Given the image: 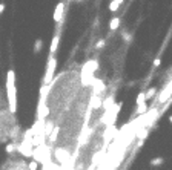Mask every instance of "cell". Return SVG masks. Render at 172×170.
Returning a JSON list of instances; mask_svg holds the SVG:
<instances>
[{
    "mask_svg": "<svg viewBox=\"0 0 172 170\" xmlns=\"http://www.w3.org/2000/svg\"><path fill=\"white\" fill-rule=\"evenodd\" d=\"M6 98H8L10 112L16 113L17 112V91H16V72L13 69H10L6 74Z\"/></svg>",
    "mask_w": 172,
    "mask_h": 170,
    "instance_id": "6da1fadb",
    "label": "cell"
},
{
    "mask_svg": "<svg viewBox=\"0 0 172 170\" xmlns=\"http://www.w3.org/2000/svg\"><path fill=\"white\" fill-rule=\"evenodd\" d=\"M32 158H34V161H37L39 164H43V165H45V164L51 162V149H49L46 144L37 146V147H34Z\"/></svg>",
    "mask_w": 172,
    "mask_h": 170,
    "instance_id": "7a4b0ae2",
    "label": "cell"
},
{
    "mask_svg": "<svg viewBox=\"0 0 172 170\" xmlns=\"http://www.w3.org/2000/svg\"><path fill=\"white\" fill-rule=\"evenodd\" d=\"M55 66H57L55 57H54V55H49V57H48V66H46L45 78H43V86H51V83H52V80H54Z\"/></svg>",
    "mask_w": 172,
    "mask_h": 170,
    "instance_id": "3957f363",
    "label": "cell"
},
{
    "mask_svg": "<svg viewBox=\"0 0 172 170\" xmlns=\"http://www.w3.org/2000/svg\"><path fill=\"white\" fill-rule=\"evenodd\" d=\"M54 158H57V161H59L60 164L71 162V159H72V156L69 155V152H68V150H65V149H57V150H55V153H54Z\"/></svg>",
    "mask_w": 172,
    "mask_h": 170,
    "instance_id": "277c9868",
    "label": "cell"
},
{
    "mask_svg": "<svg viewBox=\"0 0 172 170\" xmlns=\"http://www.w3.org/2000/svg\"><path fill=\"white\" fill-rule=\"evenodd\" d=\"M92 89H94V95H101V94L105 92L106 86H105V83H103L101 80H95V78H94V81H92Z\"/></svg>",
    "mask_w": 172,
    "mask_h": 170,
    "instance_id": "5b68a950",
    "label": "cell"
},
{
    "mask_svg": "<svg viewBox=\"0 0 172 170\" xmlns=\"http://www.w3.org/2000/svg\"><path fill=\"white\" fill-rule=\"evenodd\" d=\"M63 14H65V3L60 2V3L55 6V11H54V20H55V22H60L62 17H63Z\"/></svg>",
    "mask_w": 172,
    "mask_h": 170,
    "instance_id": "8992f818",
    "label": "cell"
},
{
    "mask_svg": "<svg viewBox=\"0 0 172 170\" xmlns=\"http://www.w3.org/2000/svg\"><path fill=\"white\" fill-rule=\"evenodd\" d=\"M147 135H149V127H140L137 132H135V138H138V139H141V141H144L146 138H147Z\"/></svg>",
    "mask_w": 172,
    "mask_h": 170,
    "instance_id": "52a82bcc",
    "label": "cell"
},
{
    "mask_svg": "<svg viewBox=\"0 0 172 170\" xmlns=\"http://www.w3.org/2000/svg\"><path fill=\"white\" fill-rule=\"evenodd\" d=\"M59 42H60V37L59 35H54L52 42H51V48H49V55H54L59 49Z\"/></svg>",
    "mask_w": 172,
    "mask_h": 170,
    "instance_id": "ba28073f",
    "label": "cell"
},
{
    "mask_svg": "<svg viewBox=\"0 0 172 170\" xmlns=\"http://www.w3.org/2000/svg\"><path fill=\"white\" fill-rule=\"evenodd\" d=\"M124 3V0H111V3H109V11L111 13H117L118 8Z\"/></svg>",
    "mask_w": 172,
    "mask_h": 170,
    "instance_id": "9c48e42d",
    "label": "cell"
},
{
    "mask_svg": "<svg viewBox=\"0 0 172 170\" xmlns=\"http://www.w3.org/2000/svg\"><path fill=\"white\" fill-rule=\"evenodd\" d=\"M101 107L105 109V110H111L112 107H114V95H111V97H108L105 101H103V104H101Z\"/></svg>",
    "mask_w": 172,
    "mask_h": 170,
    "instance_id": "30bf717a",
    "label": "cell"
},
{
    "mask_svg": "<svg viewBox=\"0 0 172 170\" xmlns=\"http://www.w3.org/2000/svg\"><path fill=\"white\" fill-rule=\"evenodd\" d=\"M59 132H60V129H59V127L55 126V127H54V130L51 132V135L48 136V139H49V142H51V144L57 142V138H59Z\"/></svg>",
    "mask_w": 172,
    "mask_h": 170,
    "instance_id": "8fae6325",
    "label": "cell"
},
{
    "mask_svg": "<svg viewBox=\"0 0 172 170\" xmlns=\"http://www.w3.org/2000/svg\"><path fill=\"white\" fill-rule=\"evenodd\" d=\"M54 127H55V126H54V123H52L51 120H49V121H45V135H46V138L51 135V132L54 130Z\"/></svg>",
    "mask_w": 172,
    "mask_h": 170,
    "instance_id": "7c38bea8",
    "label": "cell"
},
{
    "mask_svg": "<svg viewBox=\"0 0 172 170\" xmlns=\"http://www.w3.org/2000/svg\"><path fill=\"white\" fill-rule=\"evenodd\" d=\"M118 26H120V17H114L109 22V31H115V29H118Z\"/></svg>",
    "mask_w": 172,
    "mask_h": 170,
    "instance_id": "4fadbf2b",
    "label": "cell"
},
{
    "mask_svg": "<svg viewBox=\"0 0 172 170\" xmlns=\"http://www.w3.org/2000/svg\"><path fill=\"white\" fill-rule=\"evenodd\" d=\"M143 103H146V94H144V92H140V94L137 95L135 104H137V106H140V104H143Z\"/></svg>",
    "mask_w": 172,
    "mask_h": 170,
    "instance_id": "5bb4252c",
    "label": "cell"
},
{
    "mask_svg": "<svg viewBox=\"0 0 172 170\" xmlns=\"http://www.w3.org/2000/svg\"><path fill=\"white\" fill-rule=\"evenodd\" d=\"M146 112H147V104H146V103H143V104L137 106V110H135V113H137V115H143V113H146Z\"/></svg>",
    "mask_w": 172,
    "mask_h": 170,
    "instance_id": "9a60e30c",
    "label": "cell"
},
{
    "mask_svg": "<svg viewBox=\"0 0 172 170\" xmlns=\"http://www.w3.org/2000/svg\"><path fill=\"white\" fill-rule=\"evenodd\" d=\"M42 46H43V42L40 39L36 40V43H34V52H40L42 51Z\"/></svg>",
    "mask_w": 172,
    "mask_h": 170,
    "instance_id": "2e32d148",
    "label": "cell"
},
{
    "mask_svg": "<svg viewBox=\"0 0 172 170\" xmlns=\"http://www.w3.org/2000/svg\"><path fill=\"white\" fill-rule=\"evenodd\" d=\"M16 150H17V142H13V144L6 146V153H14Z\"/></svg>",
    "mask_w": 172,
    "mask_h": 170,
    "instance_id": "e0dca14e",
    "label": "cell"
},
{
    "mask_svg": "<svg viewBox=\"0 0 172 170\" xmlns=\"http://www.w3.org/2000/svg\"><path fill=\"white\" fill-rule=\"evenodd\" d=\"M144 94H146V100H149V98H152V97L157 94V89H155V87H151V89H149L147 92H144Z\"/></svg>",
    "mask_w": 172,
    "mask_h": 170,
    "instance_id": "ac0fdd59",
    "label": "cell"
},
{
    "mask_svg": "<svg viewBox=\"0 0 172 170\" xmlns=\"http://www.w3.org/2000/svg\"><path fill=\"white\" fill-rule=\"evenodd\" d=\"M163 162H164L163 158H154V159L151 161V165H161Z\"/></svg>",
    "mask_w": 172,
    "mask_h": 170,
    "instance_id": "d6986e66",
    "label": "cell"
},
{
    "mask_svg": "<svg viewBox=\"0 0 172 170\" xmlns=\"http://www.w3.org/2000/svg\"><path fill=\"white\" fill-rule=\"evenodd\" d=\"M39 165H40V164H39L37 161H34V159H32V161L29 162L28 168H29V170H39Z\"/></svg>",
    "mask_w": 172,
    "mask_h": 170,
    "instance_id": "ffe728a7",
    "label": "cell"
},
{
    "mask_svg": "<svg viewBox=\"0 0 172 170\" xmlns=\"http://www.w3.org/2000/svg\"><path fill=\"white\" fill-rule=\"evenodd\" d=\"M103 46H105V40H98V42H97V45H95V48H97V49H103Z\"/></svg>",
    "mask_w": 172,
    "mask_h": 170,
    "instance_id": "44dd1931",
    "label": "cell"
},
{
    "mask_svg": "<svg viewBox=\"0 0 172 170\" xmlns=\"http://www.w3.org/2000/svg\"><path fill=\"white\" fill-rule=\"evenodd\" d=\"M160 65H161V60H160V57H158V58L154 60V68H158Z\"/></svg>",
    "mask_w": 172,
    "mask_h": 170,
    "instance_id": "7402d4cb",
    "label": "cell"
},
{
    "mask_svg": "<svg viewBox=\"0 0 172 170\" xmlns=\"http://www.w3.org/2000/svg\"><path fill=\"white\" fill-rule=\"evenodd\" d=\"M3 11H5V5H3V3H0V14H2Z\"/></svg>",
    "mask_w": 172,
    "mask_h": 170,
    "instance_id": "603a6c76",
    "label": "cell"
},
{
    "mask_svg": "<svg viewBox=\"0 0 172 170\" xmlns=\"http://www.w3.org/2000/svg\"><path fill=\"white\" fill-rule=\"evenodd\" d=\"M167 120H169V123H170V124H172V115H170V116H169V118H167Z\"/></svg>",
    "mask_w": 172,
    "mask_h": 170,
    "instance_id": "cb8c5ba5",
    "label": "cell"
}]
</instances>
